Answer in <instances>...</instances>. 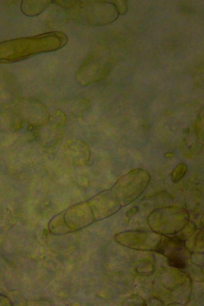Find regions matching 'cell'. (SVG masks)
<instances>
[{"label":"cell","mask_w":204,"mask_h":306,"mask_svg":"<svg viewBox=\"0 0 204 306\" xmlns=\"http://www.w3.org/2000/svg\"><path fill=\"white\" fill-rule=\"evenodd\" d=\"M150 180V175L146 170L134 169L120 177L112 186L111 191L121 200H131L144 190Z\"/></svg>","instance_id":"cell-1"},{"label":"cell","mask_w":204,"mask_h":306,"mask_svg":"<svg viewBox=\"0 0 204 306\" xmlns=\"http://www.w3.org/2000/svg\"><path fill=\"white\" fill-rule=\"evenodd\" d=\"M85 15L87 22L93 26H103L114 22L119 15L112 2L93 1L85 3Z\"/></svg>","instance_id":"cell-2"},{"label":"cell","mask_w":204,"mask_h":306,"mask_svg":"<svg viewBox=\"0 0 204 306\" xmlns=\"http://www.w3.org/2000/svg\"><path fill=\"white\" fill-rule=\"evenodd\" d=\"M64 117L53 116L43 124L34 128L35 137L42 146H53L61 139L65 128Z\"/></svg>","instance_id":"cell-3"},{"label":"cell","mask_w":204,"mask_h":306,"mask_svg":"<svg viewBox=\"0 0 204 306\" xmlns=\"http://www.w3.org/2000/svg\"><path fill=\"white\" fill-rule=\"evenodd\" d=\"M68 153L72 157V159L74 162H77L80 164H84L87 163L90 158V150L88 144L82 141H78V144H72V148L68 146Z\"/></svg>","instance_id":"cell-4"},{"label":"cell","mask_w":204,"mask_h":306,"mask_svg":"<svg viewBox=\"0 0 204 306\" xmlns=\"http://www.w3.org/2000/svg\"><path fill=\"white\" fill-rule=\"evenodd\" d=\"M187 170V166L185 163L178 164L173 170L171 173V180L173 182H179L185 175Z\"/></svg>","instance_id":"cell-5"},{"label":"cell","mask_w":204,"mask_h":306,"mask_svg":"<svg viewBox=\"0 0 204 306\" xmlns=\"http://www.w3.org/2000/svg\"><path fill=\"white\" fill-rule=\"evenodd\" d=\"M168 263L170 266L177 268H184L185 267V262L184 260L177 255L169 257Z\"/></svg>","instance_id":"cell-6"},{"label":"cell","mask_w":204,"mask_h":306,"mask_svg":"<svg viewBox=\"0 0 204 306\" xmlns=\"http://www.w3.org/2000/svg\"><path fill=\"white\" fill-rule=\"evenodd\" d=\"M196 130L199 138H203V111L201 110L199 113L196 122Z\"/></svg>","instance_id":"cell-7"},{"label":"cell","mask_w":204,"mask_h":306,"mask_svg":"<svg viewBox=\"0 0 204 306\" xmlns=\"http://www.w3.org/2000/svg\"><path fill=\"white\" fill-rule=\"evenodd\" d=\"M112 2L115 6L119 14L123 15L127 11L128 1H116Z\"/></svg>","instance_id":"cell-8"}]
</instances>
